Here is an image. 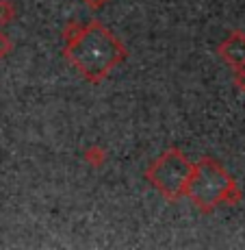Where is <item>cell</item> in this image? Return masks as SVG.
Wrapping results in <instances>:
<instances>
[{
	"label": "cell",
	"instance_id": "6da1fadb",
	"mask_svg": "<svg viewBox=\"0 0 245 250\" xmlns=\"http://www.w3.org/2000/svg\"><path fill=\"white\" fill-rule=\"evenodd\" d=\"M63 37L65 61L74 65L87 83L94 85L102 83L128 55L119 37L98 20L87 24L70 22Z\"/></svg>",
	"mask_w": 245,
	"mask_h": 250
},
{
	"label": "cell",
	"instance_id": "7a4b0ae2",
	"mask_svg": "<svg viewBox=\"0 0 245 250\" xmlns=\"http://www.w3.org/2000/svg\"><path fill=\"white\" fill-rule=\"evenodd\" d=\"M182 196H187L202 213H210L219 205H237L241 200V189L217 159L202 157L191 167Z\"/></svg>",
	"mask_w": 245,
	"mask_h": 250
},
{
	"label": "cell",
	"instance_id": "3957f363",
	"mask_svg": "<svg viewBox=\"0 0 245 250\" xmlns=\"http://www.w3.org/2000/svg\"><path fill=\"white\" fill-rule=\"evenodd\" d=\"M191 167L193 163L187 159L180 148H167L156 161L150 163V167L146 170V179L165 200L176 203L185 194Z\"/></svg>",
	"mask_w": 245,
	"mask_h": 250
},
{
	"label": "cell",
	"instance_id": "277c9868",
	"mask_svg": "<svg viewBox=\"0 0 245 250\" xmlns=\"http://www.w3.org/2000/svg\"><path fill=\"white\" fill-rule=\"evenodd\" d=\"M219 57L232 68H245V33L232 31L217 48Z\"/></svg>",
	"mask_w": 245,
	"mask_h": 250
},
{
	"label": "cell",
	"instance_id": "5b68a950",
	"mask_svg": "<svg viewBox=\"0 0 245 250\" xmlns=\"http://www.w3.org/2000/svg\"><path fill=\"white\" fill-rule=\"evenodd\" d=\"M16 18V7L11 0H0V26H7Z\"/></svg>",
	"mask_w": 245,
	"mask_h": 250
},
{
	"label": "cell",
	"instance_id": "8992f818",
	"mask_svg": "<svg viewBox=\"0 0 245 250\" xmlns=\"http://www.w3.org/2000/svg\"><path fill=\"white\" fill-rule=\"evenodd\" d=\"M85 159L89 161V166L100 167V166H102V161H104V152H102V148H100V146H91L89 150L85 152Z\"/></svg>",
	"mask_w": 245,
	"mask_h": 250
},
{
	"label": "cell",
	"instance_id": "52a82bcc",
	"mask_svg": "<svg viewBox=\"0 0 245 250\" xmlns=\"http://www.w3.org/2000/svg\"><path fill=\"white\" fill-rule=\"evenodd\" d=\"M11 48H13L11 40H9V37L4 35L2 31H0V59H2V57H7L9 52H11Z\"/></svg>",
	"mask_w": 245,
	"mask_h": 250
},
{
	"label": "cell",
	"instance_id": "ba28073f",
	"mask_svg": "<svg viewBox=\"0 0 245 250\" xmlns=\"http://www.w3.org/2000/svg\"><path fill=\"white\" fill-rule=\"evenodd\" d=\"M234 85L241 91H245V68H237V72H234Z\"/></svg>",
	"mask_w": 245,
	"mask_h": 250
},
{
	"label": "cell",
	"instance_id": "9c48e42d",
	"mask_svg": "<svg viewBox=\"0 0 245 250\" xmlns=\"http://www.w3.org/2000/svg\"><path fill=\"white\" fill-rule=\"evenodd\" d=\"M83 2L87 4V7H91V9H102L109 0H83Z\"/></svg>",
	"mask_w": 245,
	"mask_h": 250
}]
</instances>
